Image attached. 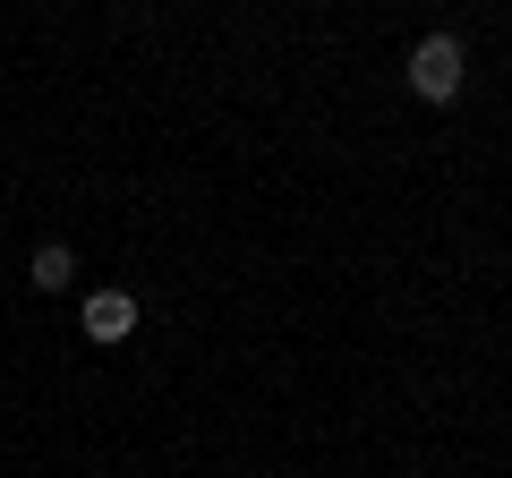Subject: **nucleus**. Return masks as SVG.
<instances>
[{"instance_id": "1", "label": "nucleus", "mask_w": 512, "mask_h": 478, "mask_svg": "<svg viewBox=\"0 0 512 478\" xmlns=\"http://www.w3.org/2000/svg\"><path fill=\"white\" fill-rule=\"evenodd\" d=\"M410 94H427V103H453L461 94V43L453 35L410 43Z\"/></svg>"}, {"instance_id": "2", "label": "nucleus", "mask_w": 512, "mask_h": 478, "mask_svg": "<svg viewBox=\"0 0 512 478\" xmlns=\"http://www.w3.org/2000/svg\"><path fill=\"white\" fill-rule=\"evenodd\" d=\"M86 333L94 342H128L137 333V299L128 291H86Z\"/></svg>"}, {"instance_id": "3", "label": "nucleus", "mask_w": 512, "mask_h": 478, "mask_svg": "<svg viewBox=\"0 0 512 478\" xmlns=\"http://www.w3.org/2000/svg\"><path fill=\"white\" fill-rule=\"evenodd\" d=\"M26 282H35V291H69V282H77V257L60 248V239H43L35 265H26Z\"/></svg>"}]
</instances>
